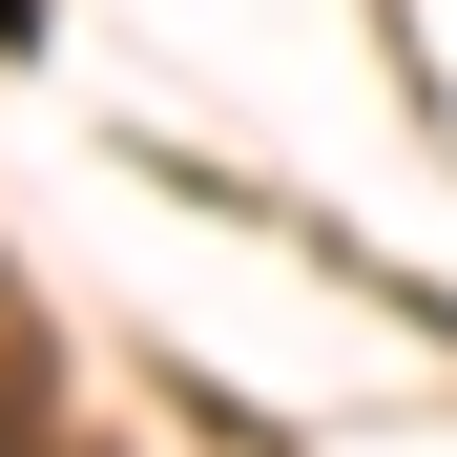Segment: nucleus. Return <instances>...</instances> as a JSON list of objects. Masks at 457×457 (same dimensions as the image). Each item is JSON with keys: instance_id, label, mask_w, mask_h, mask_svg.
<instances>
[{"instance_id": "nucleus-1", "label": "nucleus", "mask_w": 457, "mask_h": 457, "mask_svg": "<svg viewBox=\"0 0 457 457\" xmlns=\"http://www.w3.org/2000/svg\"><path fill=\"white\" fill-rule=\"evenodd\" d=\"M0 42H42V0H0Z\"/></svg>"}]
</instances>
